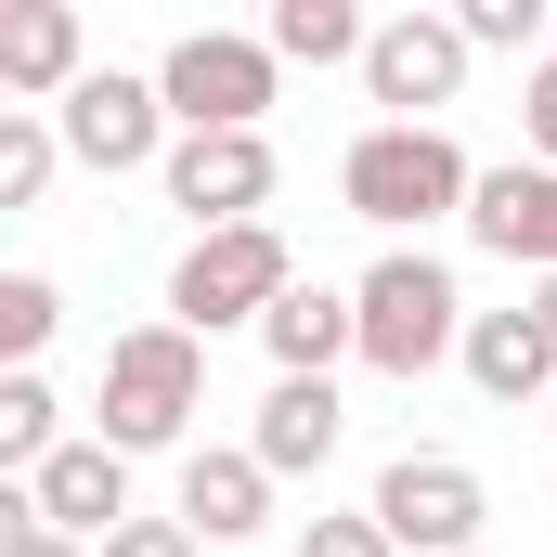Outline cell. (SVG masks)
I'll list each match as a JSON object with an SVG mask.
<instances>
[{
    "label": "cell",
    "instance_id": "22",
    "mask_svg": "<svg viewBox=\"0 0 557 557\" xmlns=\"http://www.w3.org/2000/svg\"><path fill=\"white\" fill-rule=\"evenodd\" d=\"M454 26H467V52H532L545 0H454Z\"/></svg>",
    "mask_w": 557,
    "mask_h": 557
},
{
    "label": "cell",
    "instance_id": "24",
    "mask_svg": "<svg viewBox=\"0 0 557 557\" xmlns=\"http://www.w3.org/2000/svg\"><path fill=\"white\" fill-rule=\"evenodd\" d=\"M519 143H532V169H557V52L532 65V91H519Z\"/></svg>",
    "mask_w": 557,
    "mask_h": 557
},
{
    "label": "cell",
    "instance_id": "2",
    "mask_svg": "<svg viewBox=\"0 0 557 557\" xmlns=\"http://www.w3.org/2000/svg\"><path fill=\"white\" fill-rule=\"evenodd\" d=\"M350 311H363V363H376V376H403V389H416L428 363H467V324H480L428 247H389L376 273L350 285Z\"/></svg>",
    "mask_w": 557,
    "mask_h": 557
},
{
    "label": "cell",
    "instance_id": "15",
    "mask_svg": "<svg viewBox=\"0 0 557 557\" xmlns=\"http://www.w3.org/2000/svg\"><path fill=\"white\" fill-rule=\"evenodd\" d=\"M260 350H273V376H337V363H363V311H350V285H285L273 324H260Z\"/></svg>",
    "mask_w": 557,
    "mask_h": 557
},
{
    "label": "cell",
    "instance_id": "10",
    "mask_svg": "<svg viewBox=\"0 0 557 557\" xmlns=\"http://www.w3.org/2000/svg\"><path fill=\"white\" fill-rule=\"evenodd\" d=\"M26 506H39L52 532H78V545H117V532L143 519V506H131V454H117V441H65V454L26 480Z\"/></svg>",
    "mask_w": 557,
    "mask_h": 557
},
{
    "label": "cell",
    "instance_id": "9",
    "mask_svg": "<svg viewBox=\"0 0 557 557\" xmlns=\"http://www.w3.org/2000/svg\"><path fill=\"white\" fill-rule=\"evenodd\" d=\"M156 182H169V208H195V234H234L273 208V131H182Z\"/></svg>",
    "mask_w": 557,
    "mask_h": 557
},
{
    "label": "cell",
    "instance_id": "16",
    "mask_svg": "<svg viewBox=\"0 0 557 557\" xmlns=\"http://www.w3.org/2000/svg\"><path fill=\"white\" fill-rule=\"evenodd\" d=\"M337 376H273V403H260V428H247V454L273 467V480H324V454H337Z\"/></svg>",
    "mask_w": 557,
    "mask_h": 557
},
{
    "label": "cell",
    "instance_id": "26",
    "mask_svg": "<svg viewBox=\"0 0 557 557\" xmlns=\"http://www.w3.org/2000/svg\"><path fill=\"white\" fill-rule=\"evenodd\" d=\"M532 311H545V337H557V273H545V285H532Z\"/></svg>",
    "mask_w": 557,
    "mask_h": 557
},
{
    "label": "cell",
    "instance_id": "13",
    "mask_svg": "<svg viewBox=\"0 0 557 557\" xmlns=\"http://www.w3.org/2000/svg\"><path fill=\"white\" fill-rule=\"evenodd\" d=\"M78 78H91L78 13H65V0H13V13H0V91H13V104H65Z\"/></svg>",
    "mask_w": 557,
    "mask_h": 557
},
{
    "label": "cell",
    "instance_id": "3",
    "mask_svg": "<svg viewBox=\"0 0 557 557\" xmlns=\"http://www.w3.org/2000/svg\"><path fill=\"white\" fill-rule=\"evenodd\" d=\"M208 416V337H182V324H131L117 350H104V428L91 441H117V454H169V441H195Z\"/></svg>",
    "mask_w": 557,
    "mask_h": 557
},
{
    "label": "cell",
    "instance_id": "8",
    "mask_svg": "<svg viewBox=\"0 0 557 557\" xmlns=\"http://www.w3.org/2000/svg\"><path fill=\"white\" fill-rule=\"evenodd\" d=\"M467 91V26L454 13H389L363 52V104H389V131H441V104Z\"/></svg>",
    "mask_w": 557,
    "mask_h": 557
},
{
    "label": "cell",
    "instance_id": "12",
    "mask_svg": "<svg viewBox=\"0 0 557 557\" xmlns=\"http://www.w3.org/2000/svg\"><path fill=\"white\" fill-rule=\"evenodd\" d=\"M169 519H195V545H247L260 519H273V467L247 454V441H195L182 454V506Z\"/></svg>",
    "mask_w": 557,
    "mask_h": 557
},
{
    "label": "cell",
    "instance_id": "14",
    "mask_svg": "<svg viewBox=\"0 0 557 557\" xmlns=\"http://www.w3.org/2000/svg\"><path fill=\"white\" fill-rule=\"evenodd\" d=\"M467 389H480V403H557V337H545L532 298L467 324Z\"/></svg>",
    "mask_w": 557,
    "mask_h": 557
},
{
    "label": "cell",
    "instance_id": "7",
    "mask_svg": "<svg viewBox=\"0 0 557 557\" xmlns=\"http://www.w3.org/2000/svg\"><path fill=\"white\" fill-rule=\"evenodd\" d=\"M52 131H65V156L78 169H169V143H182V117H169V91L156 78H131V65H91L65 104H52Z\"/></svg>",
    "mask_w": 557,
    "mask_h": 557
},
{
    "label": "cell",
    "instance_id": "6",
    "mask_svg": "<svg viewBox=\"0 0 557 557\" xmlns=\"http://www.w3.org/2000/svg\"><path fill=\"white\" fill-rule=\"evenodd\" d=\"M363 506H376L389 545H416V557H480V519H493V493H480L467 454H389Z\"/></svg>",
    "mask_w": 557,
    "mask_h": 557
},
{
    "label": "cell",
    "instance_id": "27",
    "mask_svg": "<svg viewBox=\"0 0 557 557\" xmlns=\"http://www.w3.org/2000/svg\"><path fill=\"white\" fill-rule=\"evenodd\" d=\"M480 557H493V545H480Z\"/></svg>",
    "mask_w": 557,
    "mask_h": 557
},
{
    "label": "cell",
    "instance_id": "28",
    "mask_svg": "<svg viewBox=\"0 0 557 557\" xmlns=\"http://www.w3.org/2000/svg\"><path fill=\"white\" fill-rule=\"evenodd\" d=\"M545 416H557V403H545Z\"/></svg>",
    "mask_w": 557,
    "mask_h": 557
},
{
    "label": "cell",
    "instance_id": "5",
    "mask_svg": "<svg viewBox=\"0 0 557 557\" xmlns=\"http://www.w3.org/2000/svg\"><path fill=\"white\" fill-rule=\"evenodd\" d=\"M273 39H247V26H182L169 39V65H156V91H169V117L182 131H260L273 117Z\"/></svg>",
    "mask_w": 557,
    "mask_h": 557
},
{
    "label": "cell",
    "instance_id": "1",
    "mask_svg": "<svg viewBox=\"0 0 557 557\" xmlns=\"http://www.w3.org/2000/svg\"><path fill=\"white\" fill-rule=\"evenodd\" d=\"M337 195H350V221H376V234H428V221H467V195H480V169H467V143L454 131H376L337 156Z\"/></svg>",
    "mask_w": 557,
    "mask_h": 557
},
{
    "label": "cell",
    "instance_id": "11",
    "mask_svg": "<svg viewBox=\"0 0 557 557\" xmlns=\"http://www.w3.org/2000/svg\"><path fill=\"white\" fill-rule=\"evenodd\" d=\"M467 234H480L493 260H519V273L545 285V273H557V169H532V156L480 169V195H467Z\"/></svg>",
    "mask_w": 557,
    "mask_h": 557
},
{
    "label": "cell",
    "instance_id": "4",
    "mask_svg": "<svg viewBox=\"0 0 557 557\" xmlns=\"http://www.w3.org/2000/svg\"><path fill=\"white\" fill-rule=\"evenodd\" d=\"M298 285L273 221H234V234H195L182 273H169V324L182 337H221V324H273V298Z\"/></svg>",
    "mask_w": 557,
    "mask_h": 557
},
{
    "label": "cell",
    "instance_id": "23",
    "mask_svg": "<svg viewBox=\"0 0 557 557\" xmlns=\"http://www.w3.org/2000/svg\"><path fill=\"white\" fill-rule=\"evenodd\" d=\"M0 557H104V545H78V532H52L39 506H26V480L0 493Z\"/></svg>",
    "mask_w": 557,
    "mask_h": 557
},
{
    "label": "cell",
    "instance_id": "17",
    "mask_svg": "<svg viewBox=\"0 0 557 557\" xmlns=\"http://www.w3.org/2000/svg\"><path fill=\"white\" fill-rule=\"evenodd\" d=\"M260 39H273V65H363V52H376V26H363L350 0H273Z\"/></svg>",
    "mask_w": 557,
    "mask_h": 557
},
{
    "label": "cell",
    "instance_id": "20",
    "mask_svg": "<svg viewBox=\"0 0 557 557\" xmlns=\"http://www.w3.org/2000/svg\"><path fill=\"white\" fill-rule=\"evenodd\" d=\"M52 324H65V298H52V273H0V350H13V376H39Z\"/></svg>",
    "mask_w": 557,
    "mask_h": 557
},
{
    "label": "cell",
    "instance_id": "18",
    "mask_svg": "<svg viewBox=\"0 0 557 557\" xmlns=\"http://www.w3.org/2000/svg\"><path fill=\"white\" fill-rule=\"evenodd\" d=\"M52 454H65V403H52V376H0V467L39 480Z\"/></svg>",
    "mask_w": 557,
    "mask_h": 557
},
{
    "label": "cell",
    "instance_id": "19",
    "mask_svg": "<svg viewBox=\"0 0 557 557\" xmlns=\"http://www.w3.org/2000/svg\"><path fill=\"white\" fill-rule=\"evenodd\" d=\"M52 156H65V131L39 104H0V208H39L52 195Z\"/></svg>",
    "mask_w": 557,
    "mask_h": 557
},
{
    "label": "cell",
    "instance_id": "21",
    "mask_svg": "<svg viewBox=\"0 0 557 557\" xmlns=\"http://www.w3.org/2000/svg\"><path fill=\"white\" fill-rule=\"evenodd\" d=\"M298 557H403V545L376 532V506H311L298 519Z\"/></svg>",
    "mask_w": 557,
    "mask_h": 557
},
{
    "label": "cell",
    "instance_id": "25",
    "mask_svg": "<svg viewBox=\"0 0 557 557\" xmlns=\"http://www.w3.org/2000/svg\"><path fill=\"white\" fill-rule=\"evenodd\" d=\"M104 557H208V545H195V519H131Z\"/></svg>",
    "mask_w": 557,
    "mask_h": 557
}]
</instances>
